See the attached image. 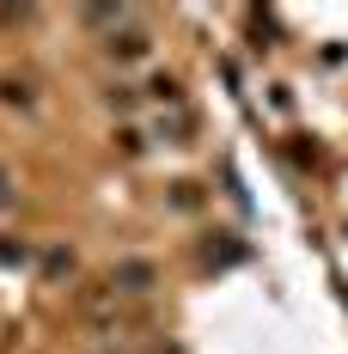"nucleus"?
<instances>
[{"instance_id":"nucleus-1","label":"nucleus","mask_w":348,"mask_h":354,"mask_svg":"<svg viewBox=\"0 0 348 354\" xmlns=\"http://www.w3.org/2000/svg\"><path fill=\"white\" fill-rule=\"evenodd\" d=\"M116 287L122 293H153V263H122L116 269Z\"/></svg>"},{"instance_id":"nucleus-2","label":"nucleus","mask_w":348,"mask_h":354,"mask_svg":"<svg viewBox=\"0 0 348 354\" xmlns=\"http://www.w3.org/2000/svg\"><path fill=\"white\" fill-rule=\"evenodd\" d=\"M110 55H122V62H135V55H147V31H129V37H110Z\"/></svg>"},{"instance_id":"nucleus-3","label":"nucleus","mask_w":348,"mask_h":354,"mask_svg":"<svg viewBox=\"0 0 348 354\" xmlns=\"http://www.w3.org/2000/svg\"><path fill=\"white\" fill-rule=\"evenodd\" d=\"M6 202H12V183H6V171H0V208H6Z\"/></svg>"}]
</instances>
